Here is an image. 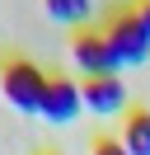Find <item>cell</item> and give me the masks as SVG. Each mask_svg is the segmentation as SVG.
Returning a JSON list of instances; mask_svg holds the SVG:
<instances>
[{
	"mask_svg": "<svg viewBox=\"0 0 150 155\" xmlns=\"http://www.w3.org/2000/svg\"><path fill=\"white\" fill-rule=\"evenodd\" d=\"M103 38H108V47H112V57H117V66H141V61L150 57V28L141 24L136 10L112 14V19L103 24Z\"/></svg>",
	"mask_w": 150,
	"mask_h": 155,
	"instance_id": "cell-2",
	"label": "cell"
},
{
	"mask_svg": "<svg viewBox=\"0 0 150 155\" xmlns=\"http://www.w3.org/2000/svg\"><path fill=\"white\" fill-rule=\"evenodd\" d=\"M47 80H52V75H42L33 61L14 57V61H5V66H0V94H5V104L19 108V113H42Z\"/></svg>",
	"mask_w": 150,
	"mask_h": 155,
	"instance_id": "cell-1",
	"label": "cell"
},
{
	"mask_svg": "<svg viewBox=\"0 0 150 155\" xmlns=\"http://www.w3.org/2000/svg\"><path fill=\"white\" fill-rule=\"evenodd\" d=\"M122 146H127V155H150V108H131V113H122Z\"/></svg>",
	"mask_w": 150,
	"mask_h": 155,
	"instance_id": "cell-6",
	"label": "cell"
},
{
	"mask_svg": "<svg viewBox=\"0 0 150 155\" xmlns=\"http://www.w3.org/2000/svg\"><path fill=\"white\" fill-rule=\"evenodd\" d=\"M42 5L56 24H84L89 10H94V0H42Z\"/></svg>",
	"mask_w": 150,
	"mask_h": 155,
	"instance_id": "cell-7",
	"label": "cell"
},
{
	"mask_svg": "<svg viewBox=\"0 0 150 155\" xmlns=\"http://www.w3.org/2000/svg\"><path fill=\"white\" fill-rule=\"evenodd\" d=\"M80 94H84V108H89L94 117H117V113H127V89H122V80H117V75L84 80Z\"/></svg>",
	"mask_w": 150,
	"mask_h": 155,
	"instance_id": "cell-5",
	"label": "cell"
},
{
	"mask_svg": "<svg viewBox=\"0 0 150 155\" xmlns=\"http://www.w3.org/2000/svg\"><path fill=\"white\" fill-rule=\"evenodd\" d=\"M70 57H75V66L84 71V80H99V75H117V57H112V47H108V38H103V28H80L70 38Z\"/></svg>",
	"mask_w": 150,
	"mask_h": 155,
	"instance_id": "cell-3",
	"label": "cell"
},
{
	"mask_svg": "<svg viewBox=\"0 0 150 155\" xmlns=\"http://www.w3.org/2000/svg\"><path fill=\"white\" fill-rule=\"evenodd\" d=\"M94 155H127V146H122L117 136H99V141H94Z\"/></svg>",
	"mask_w": 150,
	"mask_h": 155,
	"instance_id": "cell-8",
	"label": "cell"
},
{
	"mask_svg": "<svg viewBox=\"0 0 150 155\" xmlns=\"http://www.w3.org/2000/svg\"><path fill=\"white\" fill-rule=\"evenodd\" d=\"M136 14H141V24H145V28H150V0H145V5H141Z\"/></svg>",
	"mask_w": 150,
	"mask_h": 155,
	"instance_id": "cell-9",
	"label": "cell"
},
{
	"mask_svg": "<svg viewBox=\"0 0 150 155\" xmlns=\"http://www.w3.org/2000/svg\"><path fill=\"white\" fill-rule=\"evenodd\" d=\"M42 155H56V150H42Z\"/></svg>",
	"mask_w": 150,
	"mask_h": 155,
	"instance_id": "cell-10",
	"label": "cell"
},
{
	"mask_svg": "<svg viewBox=\"0 0 150 155\" xmlns=\"http://www.w3.org/2000/svg\"><path fill=\"white\" fill-rule=\"evenodd\" d=\"M80 108H84V94H80V85L75 80H66V75H52L47 80V94H42V117L47 122H70V117H80Z\"/></svg>",
	"mask_w": 150,
	"mask_h": 155,
	"instance_id": "cell-4",
	"label": "cell"
}]
</instances>
